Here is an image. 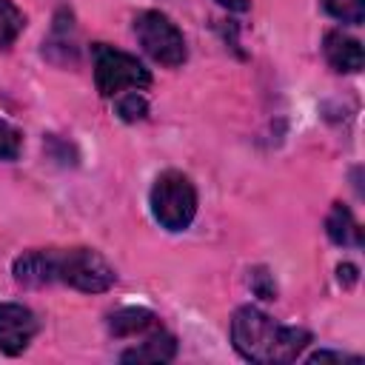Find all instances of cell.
<instances>
[{
	"label": "cell",
	"instance_id": "5b68a950",
	"mask_svg": "<svg viewBox=\"0 0 365 365\" xmlns=\"http://www.w3.org/2000/svg\"><path fill=\"white\" fill-rule=\"evenodd\" d=\"M134 34L145 54L163 66H180L188 54L182 31L160 11H140L134 17Z\"/></svg>",
	"mask_w": 365,
	"mask_h": 365
},
{
	"label": "cell",
	"instance_id": "4fadbf2b",
	"mask_svg": "<svg viewBox=\"0 0 365 365\" xmlns=\"http://www.w3.org/2000/svg\"><path fill=\"white\" fill-rule=\"evenodd\" d=\"M117 114H120L125 123H137V120H143V117L148 114V103H145V97L134 88V91H128V94H120V100H117Z\"/></svg>",
	"mask_w": 365,
	"mask_h": 365
},
{
	"label": "cell",
	"instance_id": "7c38bea8",
	"mask_svg": "<svg viewBox=\"0 0 365 365\" xmlns=\"http://www.w3.org/2000/svg\"><path fill=\"white\" fill-rule=\"evenodd\" d=\"M325 11L348 26H359L365 20V0H322Z\"/></svg>",
	"mask_w": 365,
	"mask_h": 365
},
{
	"label": "cell",
	"instance_id": "277c9868",
	"mask_svg": "<svg viewBox=\"0 0 365 365\" xmlns=\"http://www.w3.org/2000/svg\"><path fill=\"white\" fill-rule=\"evenodd\" d=\"M94 83L103 97H120L123 91L145 88L151 83V74L134 54L97 43L94 46Z\"/></svg>",
	"mask_w": 365,
	"mask_h": 365
},
{
	"label": "cell",
	"instance_id": "8fae6325",
	"mask_svg": "<svg viewBox=\"0 0 365 365\" xmlns=\"http://www.w3.org/2000/svg\"><path fill=\"white\" fill-rule=\"evenodd\" d=\"M23 26L26 23H23L20 9L11 0H0V51L9 48L17 40V34L23 31Z\"/></svg>",
	"mask_w": 365,
	"mask_h": 365
},
{
	"label": "cell",
	"instance_id": "ba28073f",
	"mask_svg": "<svg viewBox=\"0 0 365 365\" xmlns=\"http://www.w3.org/2000/svg\"><path fill=\"white\" fill-rule=\"evenodd\" d=\"M174 356H177V339L165 331H157L137 348H128L120 354L123 362H171Z\"/></svg>",
	"mask_w": 365,
	"mask_h": 365
},
{
	"label": "cell",
	"instance_id": "6da1fadb",
	"mask_svg": "<svg viewBox=\"0 0 365 365\" xmlns=\"http://www.w3.org/2000/svg\"><path fill=\"white\" fill-rule=\"evenodd\" d=\"M14 279L23 285H48L66 282L86 294H100L111 288L114 268L94 248H48L26 251L14 259Z\"/></svg>",
	"mask_w": 365,
	"mask_h": 365
},
{
	"label": "cell",
	"instance_id": "2e32d148",
	"mask_svg": "<svg viewBox=\"0 0 365 365\" xmlns=\"http://www.w3.org/2000/svg\"><path fill=\"white\" fill-rule=\"evenodd\" d=\"M336 279H339V285L351 288V285L356 282V265H351V262H342V265L336 268Z\"/></svg>",
	"mask_w": 365,
	"mask_h": 365
},
{
	"label": "cell",
	"instance_id": "e0dca14e",
	"mask_svg": "<svg viewBox=\"0 0 365 365\" xmlns=\"http://www.w3.org/2000/svg\"><path fill=\"white\" fill-rule=\"evenodd\" d=\"M325 359H345L342 354H331V351H319V354H314V356H308V362H325Z\"/></svg>",
	"mask_w": 365,
	"mask_h": 365
},
{
	"label": "cell",
	"instance_id": "30bf717a",
	"mask_svg": "<svg viewBox=\"0 0 365 365\" xmlns=\"http://www.w3.org/2000/svg\"><path fill=\"white\" fill-rule=\"evenodd\" d=\"M157 325V314L148 308H120L108 317V331L114 336H134Z\"/></svg>",
	"mask_w": 365,
	"mask_h": 365
},
{
	"label": "cell",
	"instance_id": "5bb4252c",
	"mask_svg": "<svg viewBox=\"0 0 365 365\" xmlns=\"http://www.w3.org/2000/svg\"><path fill=\"white\" fill-rule=\"evenodd\" d=\"M20 154V131L0 120V160H14Z\"/></svg>",
	"mask_w": 365,
	"mask_h": 365
},
{
	"label": "cell",
	"instance_id": "ac0fdd59",
	"mask_svg": "<svg viewBox=\"0 0 365 365\" xmlns=\"http://www.w3.org/2000/svg\"><path fill=\"white\" fill-rule=\"evenodd\" d=\"M220 6H225V9H231V11H245L248 9V0H217Z\"/></svg>",
	"mask_w": 365,
	"mask_h": 365
},
{
	"label": "cell",
	"instance_id": "8992f818",
	"mask_svg": "<svg viewBox=\"0 0 365 365\" xmlns=\"http://www.w3.org/2000/svg\"><path fill=\"white\" fill-rule=\"evenodd\" d=\"M40 322L31 308L20 302H0V351L6 354H23L29 342L34 339Z\"/></svg>",
	"mask_w": 365,
	"mask_h": 365
},
{
	"label": "cell",
	"instance_id": "9a60e30c",
	"mask_svg": "<svg viewBox=\"0 0 365 365\" xmlns=\"http://www.w3.org/2000/svg\"><path fill=\"white\" fill-rule=\"evenodd\" d=\"M251 285H254V291H257L262 299H274V294H277V288H274L268 271H262V268H257V271L251 274Z\"/></svg>",
	"mask_w": 365,
	"mask_h": 365
},
{
	"label": "cell",
	"instance_id": "7a4b0ae2",
	"mask_svg": "<svg viewBox=\"0 0 365 365\" xmlns=\"http://www.w3.org/2000/svg\"><path fill=\"white\" fill-rule=\"evenodd\" d=\"M231 342L251 362H294L311 342L305 328L274 322L254 305H245L231 319Z\"/></svg>",
	"mask_w": 365,
	"mask_h": 365
},
{
	"label": "cell",
	"instance_id": "9c48e42d",
	"mask_svg": "<svg viewBox=\"0 0 365 365\" xmlns=\"http://www.w3.org/2000/svg\"><path fill=\"white\" fill-rule=\"evenodd\" d=\"M325 231H328L331 242H336V245H362V231H359L354 214L342 202H334V208L325 220Z\"/></svg>",
	"mask_w": 365,
	"mask_h": 365
},
{
	"label": "cell",
	"instance_id": "52a82bcc",
	"mask_svg": "<svg viewBox=\"0 0 365 365\" xmlns=\"http://www.w3.org/2000/svg\"><path fill=\"white\" fill-rule=\"evenodd\" d=\"M322 51H325V60H328L336 71L354 74V71H359V68L365 66V51H362V46H359V40H354V37H348V34H342V31H328Z\"/></svg>",
	"mask_w": 365,
	"mask_h": 365
},
{
	"label": "cell",
	"instance_id": "3957f363",
	"mask_svg": "<svg viewBox=\"0 0 365 365\" xmlns=\"http://www.w3.org/2000/svg\"><path fill=\"white\" fill-rule=\"evenodd\" d=\"M151 214L165 231H185L197 214L194 182L180 171H163L151 185Z\"/></svg>",
	"mask_w": 365,
	"mask_h": 365
}]
</instances>
